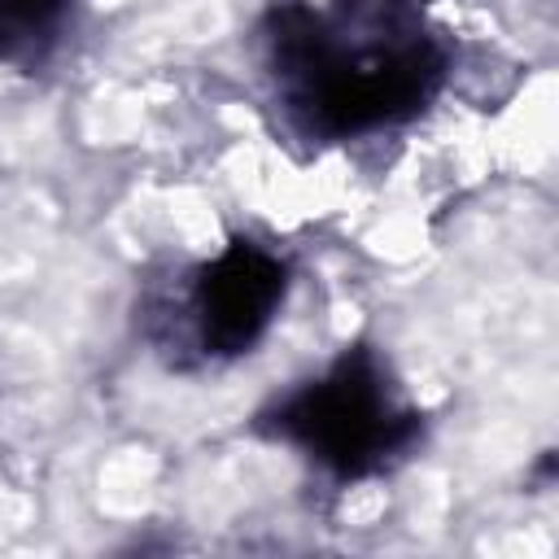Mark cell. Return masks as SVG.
<instances>
[{
    "label": "cell",
    "mask_w": 559,
    "mask_h": 559,
    "mask_svg": "<svg viewBox=\"0 0 559 559\" xmlns=\"http://www.w3.org/2000/svg\"><path fill=\"white\" fill-rule=\"evenodd\" d=\"M376 35V31H371ZM349 39L301 0L271 9L275 74L323 135H358L411 118L441 83V52L424 35Z\"/></svg>",
    "instance_id": "obj_1"
},
{
    "label": "cell",
    "mask_w": 559,
    "mask_h": 559,
    "mask_svg": "<svg viewBox=\"0 0 559 559\" xmlns=\"http://www.w3.org/2000/svg\"><path fill=\"white\" fill-rule=\"evenodd\" d=\"M70 0H0V61H31L39 57L61 22Z\"/></svg>",
    "instance_id": "obj_4"
},
{
    "label": "cell",
    "mask_w": 559,
    "mask_h": 559,
    "mask_svg": "<svg viewBox=\"0 0 559 559\" xmlns=\"http://www.w3.org/2000/svg\"><path fill=\"white\" fill-rule=\"evenodd\" d=\"M262 428L354 480L406 454L419 437V415L393 397L380 358L367 345H354L319 380L266 411Z\"/></svg>",
    "instance_id": "obj_2"
},
{
    "label": "cell",
    "mask_w": 559,
    "mask_h": 559,
    "mask_svg": "<svg viewBox=\"0 0 559 559\" xmlns=\"http://www.w3.org/2000/svg\"><path fill=\"white\" fill-rule=\"evenodd\" d=\"M288 293V271L275 253L253 240H231L188 284V319L201 354L236 358L258 345V336L280 314Z\"/></svg>",
    "instance_id": "obj_3"
}]
</instances>
